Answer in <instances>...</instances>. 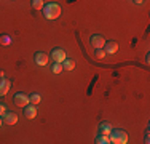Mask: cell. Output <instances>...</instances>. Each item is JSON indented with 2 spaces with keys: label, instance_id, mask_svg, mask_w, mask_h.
Here are the masks:
<instances>
[{
  "label": "cell",
  "instance_id": "cell-1",
  "mask_svg": "<svg viewBox=\"0 0 150 144\" xmlns=\"http://www.w3.org/2000/svg\"><path fill=\"white\" fill-rule=\"evenodd\" d=\"M42 11H43L45 19L54 21V19H58V18L61 16V6L56 2H50V3H45V5H43Z\"/></svg>",
  "mask_w": 150,
  "mask_h": 144
},
{
  "label": "cell",
  "instance_id": "cell-2",
  "mask_svg": "<svg viewBox=\"0 0 150 144\" xmlns=\"http://www.w3.org/2000/svg\"><path fill=\"white\" fill-rule=\"evenodd\" d=\"M109 138H110V143H113V144H126L128 143V133L126 131H123V130H118V128H113L112 130V133L109 135Z\"/></svg>",
  "mask_w": 150,
  "mask_h": 144
},
{
  "label": "cell",
  "instance_id": "cell-3",
  "mask_svg": "<svg viewBox=\"0 0 150 144\" xmlns=\"http://www.w3.org/2000/svg\"><path fill=\"white\" fill-rule=\"evenodd\" d=\"M67 58V55H66V50L64 48H53L51 50V61L53 63H62L64 59Z\"/></svg>",
  "mask_w": 150,
  "mask_h": 144
},
{
  "label": "cell",
  "instance_id": "cell-4",
  "mask_svg": "<svg viewBox=\"0 0 150 144\" xmlns=\"http://www.w3.org/2000/svg\"><path fill=\"white\" fill-rule=\"evenodd\" d=\"M105 37L104 35H101V34H93L91 37H90V43L94 48H104V45H105Z\"/></svg>",
  "mask_w": 150,
  "mask_h": 144
},
{
  "label": "cell",
  "instance_id": "cell-5",
  "mask_svg": "<svg viewBox=\"0 0 150 144\" xmlns=\"http://www.w3.org/2000/svg\"><path fill=\"white\" fill-rule=\"evenodd\" d=\"M13 103H15L18 107H24V106L29 104V96H27L26 93H16V95L13 96Z\"/></svg>",
  "mask_w": 150,
  "mask_h": 144
},
{
  "label": "cell",
  "instance_id": "cell-6",
  "mask_svg": "<svg viewBox=\"0 0 150 144\" xmlns=\"http://www.w3.org/2000/svg\"><path fill=\"white\" fill-rule=\"evenodd\" d=\"M48 59H50V56L43 51H37L34 55V61H35V64H38V66H46V64H48Z\"/></svg>",
  "mask_w": 150,
  "mask_h": 144
},
{
  "label": "cell",
  "instance_id": "cell-7",
  "mask_svg": "<svg viewBox=\"0 0 150 144\" xmlns=\"http://www.w3.org/2000/svg\"><path fill=\"white\" fill-rule=\"evenodd\" d=\"M2 117H3V122H5L6 125H15V123H18V114H16V112L6 110V112L3 114Z\"/></svg>",
  "mask_w": 150,
  "mask_h": 144
},
{
  "label": "cell",
  "instance_id": "cell-8",
  "mask_svg": "<svg viewBox=\"0 0 150 144\" xmlns=\"http://www.w3.org/2000/svg\"><path fill=\"white\" fill-rule=\"evenodd\" d=\"M104 50H105L107 55H115V53L118 51V43L115 40H109V42H105Z\"/></svg>",
  "mask_w": 150,
  "mask_h": 144
},
{
  "label": "cell",
  "instance_id": "cell-9",
  "mask_svg": "<svg viewBox=\"0 0 150 144\" xmlns=\"http://www.w3.org/2000/svg\"><path fill=\"white\" fill-rule=\"evenodd\" d=\"M10 86H11V82H10L8 78H5V77L0 78V96H5L6 93H8Z\"/></svg>",
  "mask_w": 150,
  "mask_h": 144
},
{
  "label": "cell",
  "instance_id": "cell-10",
  "mask_svg": "<svg viewBox=\"0 0 150 144\" xmlns=\"http://www.w3.org/2000/svg\"><path fill=\"white\" fill-rule=\"evenodd\" d=\"M23 109H24V115H26L27 118H35V115H37V106L27 104V106L23 107Z\"/></svg>",
  "mask_w": 150,
  "mask_h": 144
},
{
  "label": "cell",
  "instance_id": "cell-11",
  "mask_svg": "<svg viewBox=\"0 0 150 144\" xmlns=\"http://www.w3.org/2000/svg\"><path fill=\"white\" fill-rule=\"evenodd\" d=\"M112 130H113V127H112L110 122H101V123H99V133H101V135L109 136L110 133H112Z\"/></svg>",
  "mask_w": 150,
  "mask_h": 144
},
{
  "label": "cell",
  "instance_id": "cell-12",
  "mask_svg": "<svg viewBox=\"0 0 150 144\" xmlns=\"http://www.w3.org/2000/svg\"><path fill=\"white\" fill-rule=\"evenodd\" d=\"M13 43V37L8 34H0V45L2 46H8Z\"/></svg>",
  "mask_w": 150,
  "mask_h": 144
},
{
  "label": "cell",
  "instance_id": "cell-13",
  "mask_svg": "<svg viewBox=\"0 0 150 144\" xmlns=\"http://www.w3.org/2000/svg\"><path fill=\"white\" fill-rule=\"evenodd\" d=\"M74 67H75V61L74 59H64L62 61V71H74Z\"/></svg>",
  "mask_w": 150,
  "mask_h": 144
},
{
  "label": "cell",
  "instance_id": "cell-14",
  "mask_svg": "<svg viewBox=\"0 0 150 144\" xmlns=\"http://www.w3.org/2000/svg\"><path fill=\"white\" fill-rule=\"evenodd\" d=\"M29 103L34 104V106H38L42 103V96L38 93H32V95H29Z\"/></svg>",
  "mask_w": 150,
  "mask_h": 144
},
{
  "label": "cell",
  "instance_id": "cell-15",
  "mask_svg": "<svg viewBox=\"0 0 150 144\" xmlns=\"http://www.w3.org/2000/svg\"><path fill=\"white\" fill-rule=\"evenodd\" d=\"M96 144H109L110 143V138L107 135H101V133H99L98 136H96V141H94Z\"/></svg>",
  "mask_w": 150,
  "mask_h": 144
},
{
  "label": "cell",
  "instance_id": "cell-16",
  "mask_svg": "<svg viewBox=\"0 0 150 144\" xmlns=\"http://www.w3.org/2000/svg\"><path fill=\"white\" fill-rule=\"evenodd\" d=\"M51 72L53 74H61V72H62V63H53L51 64Z\"/></svg>",
  "mask_w": 150,
  "mask_h": 144
},
{
  "label": "cell",
  "instance_id": "cell-17",
  "mask_svg": "<svg viewBox=\"0 0 150 144\" xmlns=\"http://www.w3.org/2000/svg\"><path fill=\"white\" fill-rule=\"evenodd\" d=\"M30 5H32V8H34V10H37V11H38V10L43 8L45 3H43V0H30Z\"/></svg>",
  "mask_w": 150,
  "mask_h": 144
},
{
  "label": "cell",
  "instance_id": "cell-18",
  "mask_svg": "<svg viewBox=\"0 0 150 144\" xmlns=\"http://www.w3.org/2000/svg\"><path fill=\"white\" fill-rule=\"evenodd\" d=\"M94 50H96V51H94V56L98 58V59H104L105 55H107L105 50H104V48H94Z\"/></svg>",
  "mask_w": 150,
  "mask_h": 144
},
{
  "label": "cell",
  "instance_id": "cell-19",
  "mask_svg": "<svg viewBox=\"0 0 150 144\" xmlns=\"http://www.w3.org/2000/svg\"><path fill=\"white\" fill-rule=\"evenodd\" d=\"M5 112H6V107H5V104H3V103H0V115H3Z\"/></svg>",
  "mask_w": 150,
  "mask_h": 144
},
{
  "label": "cell",
  "instance_id": "cell-20",
  "mask_svg": "<svg viewBox=\"0 0 150 144\" xmlns=\"http://www.w3.org/2000/svg\"><path fill=\"white\" fill-rule=\"evenodd\" d=\"M134 2H136V3H137V5H141V3H142V2H144V0H134Z\"/></svg>",
  "mask_w": 150,
  "mask_h": 144
},
{
  "label": "cell",
  "instance_id": "cell-21",
  "mask_svg": "<svg viewBox=\"0 0 150 144\" xmlns=\"http://www.w3.org/2000/svg\"><path fill=\"white\" fill-rule=\"evenodd\" d=\"M3 75H5V72H3V71H0V78H2Z\"/></svg>",
  "mask_w": 150,
  "mask_h": 144
},
{
  "label": "cell",
  "instance_id": "cell-22",
  "mask_svg": "<svg viewBox=\"0 0 150 144\" xmlns=\"http://www.w3.org/2000/svg\"><path fill=\"white\" fill-rule=\"evenodd\" d=\"M0 127H2V120H0Z\"/></svg>",
  "mask_w": 150,
  "mask_h": 144
}]
</instances>
